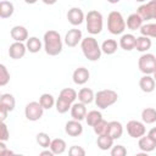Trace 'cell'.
<instances>
[{
  "label": "cell",
  "instance_id": "9",
  "mask_svg": "<svg viewBox=\"0 0 156 156\" xmlns=\"http://www.w3.org/2000/svg\"><path fill=\"white\" fill-rule=\"evenodd\" d=\"M127 133L130 138H135V139H140L141 136L145 135L146 133V128L145 124L140 121H135L132 119L127 123Z\"/></svg>",
  "mask_w": 156,
  "mask_h": 156
},
{
  "label": "cell",
  "instance_id": "40",
  "mask_svg": "<svg viewBox=\"0 0 156 156\" xmlns=\"http://www.w3.org/2000/svg\"><path fill=\"white\" fill-rule=\"evenodd\" d=\"M68 156H85V150L79 145H73L68 149Z\"/></svg>",
  "mask_w": 156,
  "mask_h": 156
},
{
  "label": "cell",
  "instance_id": "20",
  "mask_svg": "<svg viewBox=\"0 0 156 156\" xmlns=\"http://www.w3.org/2000/svg\"><path fill=\"white\" fill-rule=\"evenodd\" d=\"M138 146L143 152H151L156 149V143L146 134L144 136H141L138 141Z\"/></svg>",
  "mask_w": 156,
  "mask_h": 156
},
{
  "label": "cell",
  "instance_id": "7",
  "mask_svg": "<svg viewBox=\"0 0 156 156\" xmlns=\"http://www.w3.org/2000/svg\"><path fill=\"white\" fill-rule=\"evenodd\" d=\"M43 113H44V108L37 101H30L24 107V116L28 121H32V122L39 121L43 117Z\"/></svg>",
  "mask_w": 156,
  "mask_h": 156
},
{
  "label": "cell",
  "instance_id": "37",
  "mask_svg": "<svg viewBox=\"0 0 156 156\" xmlns=\"http://www.w3.org/2000/svg\"><path fill=\"white\" fill-rule=\"evenodd\" d=\"M93 129H94V133L98 136L105 135V134H107V130H108V122L105 121V119H101L96 126L93 127Z\"/></svg>",
  "mask_w": 156,
  "mask_h": 156
},
{
  "label": "cell",
  "instance_id": "33",
  "mask_svg": "<svg viewBox=\"0 0 156 156\" xmlns=\"http://www.w3.org/2000/svg\"><path fill=\"white\" fill-rule=\"evenodd\" d=\"M101 119H104V118H102V115H101V112L98 111V110H91V111H89V112L87 113V117H85V121H87L88 126H90V127L96 126Z\"/></svg>",
  "mask_w": 156,
  "mask_h": 156
},
{
  "label": "cell",
  "instance_id": "30",
  "mask_svg": "<svg viewBox=\"0 0 156 156\" xmlns=\"http://www.w3.org/2000/svg\"><path fill=\"white\" fill-rule=\"evenodd\" d=\"M26 46H27V50L29 52L37 54L41 50V41L37 37H30V38H28V40L26 43Z\"/></svg>",
  "mask_w": 156,
  "mask_h": 156
},
{
  "label": "cell",
  "instance_id": "21",
  "mask_svg": "<svg viewBox=\"0 0 156 156\" xmlns=\"http://www.w3.org/2000/svg\"><path fill=\"white\" fill-rule=\"evenodd\" d=\"M78 100L84 105H89L95 100V94L90 88H82L78 91Z\"/></svg>",
  "mask_w": 156,
  "mask_h": 156
},
{
  "label": "cell",
  "instance_id": "1",
  "mask_svg": "<svg viewBox=\"0 0 156 156\" xmlns=\"http://www.w3.org/2000/svg\"><path fill=\"white\" fill-rule=\"evenodd\" d=\"M44 50L49 56H57L62 51V39L58 32L54 29H49L44 33Z\"/></svg>",
  "mask_w": 156,
  "mask_h": 156
},
{
  "label": "cell",
  "instance_id": "15",
  "mask_svg": "<svg viewBox=\"0 0 156 156\" xmlns=\"http://www.w3.org/2000/svg\"><path fill=\"white\" fill-rule=\"evenodd\" d=\"M71 116H72V118L73 119H76V121H83V119H85V117H87V107H85V105L84 104H82V102H74L73 105H72V107H71Z\"/></svg>",
  "mask_w": 156,
  "mask_h": 156
},
{
  "label": "cell",
  "instance_id": "24",
  "mask_svg": "<svg viewBox=\"0 0 156 156\" xmlns=\"http://www.w3.org/2000/svg\"><path fill=\"white\" fill-rule=\"evenodd\" d=\"M55 155H61L66 151L67 149V144L63 139L61 138H56V139H52L51 140V144H50V147H49Z\"/></svg>",
  "mask_w": 156,
  "mask_h": 156
},
{
  "label": "cell",
  "instance_id": "28",
  "mask_svg": "<svg viewBox=\"0 0 156 156\" xmlns=\"http://www.w3.org/2000/svg\"><path fill=\"white\" fill-rule=\"evenodd\" d=\"M13 11H15V7H13V4L10 2V1H0V17L1 18H9L13 15Z\"/></svg>",
  "mask_w": 156,
  "mask_h": 156
},
{
  "label": "cell",
  "instance_id": "19",
  "mask_svg": "<svg viewBox=\"0 0 156 156\" xmlns=\"http://www.w3.org/2000/svg\"><path fill=\"white\" fill-rule=\"evenodd\" d=\"M123 134V126L121 122L118 121H111L108 122V130H107V135H110L113 140L119 139Z\"/></svg>",
  "mask_w": 156,
  "mask_h": 156
},
{
  "label": "cell",
  "instance_id": "25",
  "mask_svg": "<svg viewBox=\"0 0 156 156\" xmlns=\"http://www.w3.org/2000/svg\"><path fill=\"white\" fill-rule=\"evenodd\" d=\"M113 141H115V140H113L110 135L105 134V135H100V136H98L96 145H98V147H99L100 150L106 151V150H111V149H112V146H113Z\"/></svg>",
  "mask_w": 156,
  "mask_h": 156
},
{
  "label": "cell",
  "instance_id": "8",
  "mask_svg": "<svg viewBox=\"0 0 156 156\" xmlns=\"http://www.w3.org/2000/svg\"><path fill=\"white\" fill-rule=\"evenodd\" d=\"M136 13L143 18V21L156 20V0H151L140 5L136 10Z\"/></svg>",
  "mask_w": 156,
  "mask_h": 156
},
{
  "label": "cell",
  "instance_id": "22",
  "mask_svg": "<svg viewBox=\"0 0 156 156\" xmlns=\"http://www.w3.org/2000/svg\"><path fill=\"white\" fill-rule=\"evenodd\" d=\"M143 18L135 12V13H130L128 17H127V22H126V26L128 27V29L130 30H136V29H140L141 26H143Z\"/></svg>",
  "mask_w": 156,
  "mask_h": 156
},
{
  "label": "cell",
  "instance_id": "27",
  "mask_svg": "<svg viewBox=\"0 0 156 156\" xmlns=\"http://www.w3.org/2000/svg\"><path fill=\"white\" fill-rule=\"evenodd\" d=\"M152 43H151V39L147 38V37H144V35H140L136 38V43H135V49L139 51V52H146L150 48H151Z\"/></svg>",
  "mask_w": 156,
  "mask_h": 156
},
{
  "label": "cell",
  "instance_id": "46",
  "mask_svg": "<svg viewBox=\"0 0 156 156\" xmlns=\"http://www.w3.org/2000/svg\"><path fill=\"white\" fill-rule=\"evenodd\" d=\"M0 156H16V154H15L12 150H7L6 152H4V154L0 155Z\"/></svg>",
  "mask_w": 156,
  "mask_h": 156
},
{
  "label": "cell",
  "instance_id": "5",
  "mask_svg": "<svg viewBox=\"0 0 156 156\" xmlns=\"http://www.w3.org/2000/svg\"><path fill=\"white\" fill-rule=\"evenodd\" d=\"M107 29L111 34H122L126 29V21L119 11H111L107 16Z\"/></svg>",
  "mask_w": 156,
  "mask_h": 156
},
{
  "label": "cell",
  "instance_id": "26",
  "mask_svg": "<svg viewBox=\"0 0 156 156\" xmlns=\"http://www.w3.org/2000/svg\"><path fill=\"white\" fill-rule=\"evenodd\" d=\"M141 121L145 124H152L156 122V108L146 107L141 111Z\"/></svg>",
  "mask_w": 156,
  "mask_h": 156
},
{
  "label": "cell",
  "instance_id": "6",
  "mask_svg": "<svg viewBox=\"0 0 156 156\" xmlns=\"http://www.w3.org/2000/svg\"><path fill=\"white\" fill-rule=\"evenodd\" d=\"M139 71L146 76H151L156 71V56L154 54L145 52L138 60Z\"/></svg>",
  "mask_w": 156,
  "mask_h": 156
},
{
  "label": "cell",
  "instance_id": "34",
  "mask_svg": "<svg viewBox=\"0 0 156 156\" xmlns=\"http://www.w3.org/2000/svg\"><path fill=\"white\" fill-rule=\"evenodd\" d=\"M140 34L147 38H156V22L155 23H146L143 24L141 28L139 29Z\"/></svg>",
  "mask_w": 156,
  "mask_h": 156
},
{
  "label": "cell",
  "instance_id": "43",
  "mask_svg": "<svg viewBox=\"0 0 156 156\" xmlns=\"http://www.w3.org/2000/svg\"><path fill=\"white\" fill-rule=\"evenodd\" d=\"M147 135L156 143V127H154V128H151L150 130H149V133H147Z\"/></svg>",
  "mask_w": 156,
  "mask_h": 156
},
{
  "label": "cell",
  "instance_id": "2",
  "mask_svg": "<svg viewBox=\"0 0 156 156\" xmlns=\"http://www.w3.org/2000/svg\"><path fill=\"white\" fill-rule=\"evenodd\" d=\"M80 49L85 58H88L89 61H98L101 57V46L94 37L83 38L80 43Z\"/></svg>",
  "mask_w": 156,
  "mask_h": 156
},
{
  "label": "cell",
  "instance_id": "38",
  "mask_svg": "<svg viewBox=\"0 0 156 156\" xmlns=\"http://www.w3.org/2000/svg\"><path fill=\"white\" fill-rule=\"evenodd\" d=\"M10 82V72L7 71L5 65H0V85L5 87Z\"/></svg>",
  "mask_w": 156,
  "mask_h": 156
},
{
  "label": "cell",
  "instance_id": "23",
  "mask_svg": "<svg viewBox=\"0 0 156 156\" xmlns=\"http://www.w3.org/2000/svg\"><path fill=\"white\" fill-rule=\"evenodd\" d=\"M0 106H4L9 110V112H12L15 110V106H16V100H15V96L10 93H5V94H1L0 96Z\"/></svg>",
  "mask_w": 156,
  "mask_h": 156
},
{
  "label": "cell",
  "instance_id": "31",
  "mask_svg": "<svg viewBox=\"0 0 156 156\" xmlns=\"http://www.w3.org/2000/svg\"><path fill=\"white\" fill-rule=\"evenodd\" d=\"M61 99H63V100H66L67 102H69V104H74V101H76V99L78 98V94H77V91L74 90V89H72V88H65V89H62L61 91H60V95H58Z\"/></svg>",
  "mask_w": 156,
  "mask_h": 156
},
{
  "label": "cell",
  "instance_id": "47",
  "mask_svg": "<svg viewBox=\"0 0 156 156\" xmlns=\"http://www.w3.org/2000/svg\"><path fill=\"white\" fill-rule=\"evenodd\" d=\"M134 156H149V154H147V152H143V151H141V152H138V154H135Z\"/></svg>",
  "mask_w": 156,
  "mask_h": 156
},
{
  "label": "cell",
  "instance_id": "14",
  "mask_svg": "<svg viewBox=\"0 0 156 156\" xmlns=\"http://www.w3.org/2000/svg\"><path fill=\"white\" fill-rule=\"evenodd\" d=\"M65 132L69 136H79L83 133V126L79 121L71 119L65 124Z\"/></svg>",
  "mask_w": 156,
  "mask_h": 156
},
{
  "label": "cell",
  "instance_id": "49",
  "mask_svg": "<svg viewBox=\"0 0 156 156\" xmlns=\"http://www.w3.org/2000/svg\"><path fill=\"white\" fill-rule=\"evenodd\" d=\"M16 156H24V155H22V154H16Z\"/></svg>",
  "mask_w": 156,
  "mask_h": 156
},
{
  "label": "cell",
  "instance_id": "48",
  "mask_svg": "<svg viewBox=\"0 0 156 156\" xmlns=\"http://www.w3.org/2000/svg\"><path fill=\"white\" fill-rule=\"evenodd\" d=\"M154 79H155V82H156V71H155V73H154Z\"/></svg>",
  "mask_w": 156,
  "mask_h": 156
},
{
  "label": "cell",
  "instance_id": "32",
  "mask_svg": "<svg viewBox=\"0 0 156 156\" xmlns=\"http://www.w3.org/2000/svg\"><path fill=\"white\" fill-rule=\"evenodd\" d=\"M39 104L41 105V107H43L44 110H50V108L56 104V100H55V98H54L51 94L44 93V94H41L40 98H39Z\"/></svg>",
  "mask_w": 156,
  "mask_h": 156
},
{
  "label": "cell",
  "instance_id": "42",
  "mask_svg": "<svg viewBox=\"0 0 156 156\" xmlns=\"http://www.w3.org/2000/svg\"><path fill=\"white\" fill-rule=\"evenodd\" d=\"M7 115H9V110L6 107H4V106H0V121L1 122H5Z\"/></svg>",
  "mask_w": 156,
  "mask_h": 156
},
{
  "label": "cell",
  "instance_id": "3",
  "mask_svg": "<svg viewBox=\"0 0 156 156\" xmlns=\"http://www.w3.org/2000/svg\"><path fill=\"white\" fill-rule=\"evenodd\" d=\"M118 94L112 89H102L95 94V105L100 110H105L117 102Z\"/></svg>",
  "mask_w": 156,
  "mask_h": 156
},
{
  "label": "cell",
  "instance_id": "18",
  "mask_svg": "<svg viewBox=\"0 0 156 156\" xmlns=\"http://www.w3.org/2000/svg\"><path fill=\"white\" fill-rule=\"evenodd\" d=\"M155 85H156V82L151 76L144 74L139 80V88L144 93H152L155 90Z\"/></svg>",
  "mask_w": 156,
  "mask_h": 156
},
{
  "label": "cell",
  "instance_id": "41",
  "mask_svg": "<svg viewBox=\"0 0 156 156\" xmlns=\"http://www.w3.org/2000/svg\"><path fill=\"white\" fill-rule=\"evenodd\" d=\"M9 136H10V133H9V129H7V126L5 124V122H1V135H0V141H6L9 140Z\"/></svg>",
  "mask_w": 156,
  "mask_h": 156
},
{
  "label": "cell",
  "instance_id": "16",
  "mask_svg": "<svg viewBox=\"0 0 156 156\" xmlns=\"http://www.w3.org/2000/svg\"><path fill=\"white\" fill-rule=\"evenodd\" d=\"M11 38L17 43H23L24 40H28V30L23 26H15L10 30Z\"/></svg>",
  "mask_w": 156,
  "mask_h": 156
},
{
  "label": "cell",
  "instance_id": "45",
  "mask_svg": "<svg viewBox=\"0 0 156 156\" xmlns=\"http://www.w3.org/2000/svg\"><path fill=\"white\" fill-rule=\"evenodd\" d=\"M9 149L6 147V144L4 141H0V155H2L4 152H6Z\"/></svg>",
  "mask_w": 156,
  "mask_h": 156
},
{
  "label": "cell",
  "instance_id": "39",
  "mask_svg": "<svg viewBox=\"0 0 156 156\" xmlns=\"http://www.w3.org/2000/svg\"><path fill=\"white\" fill-rule=\"evenodd\" d=\"M110 154L111 156H127V149L123 145H113Z\"/></svg>",
  "mask_w": 156,
  "mask_h": 156
},
{
  "label": "cell",
  "instance_id": "11",
  "mask_svg": "<svg viewBox=\"0 0 156 156\" xmlns=\"http://www.w3.org/2000/svg\"><path fill=\"white\" fill-rule=\"evenodd\" d=\"M67 20L72 26H79L85 20L84 12L79 7H72L67 12Z\"/></svg>",
  "mask_w": 156,
  "mask_h": 156
},
{
  "label": "cell",
  "instance_id": "4",
  "mask_svg": "<svg viewBox=\"0 0 156 156\" xmlns=\"http://www.w3.org/2000/svg\"><path fill=\"white\" fill-rule=\"evenodd\" d=\"M85 23H87V30L95 35L101 33L102 27H104V18L102 15L98 10H91L87 13L85 16Z\"/></svg>",
  "mask_w": 156,
  "mask_h": 156
},
{
  "label": "cell",
  "instance_id": "13",
  "mask_svg": "<svg viewBox=\"0 0 156 156\" xmlns=\"http://www.w3.org/2000/svg\"><path fill=\"white\" fill-rule=\"evenodd\" d=\"M89 77H90V73H89L88 68H85V67H78V68H76L73 71V74H72V79H73L74 84H77V85L85 84L89 80Z\"/></svg>",
  "mask_w": 156,
  "mask_h": 156
},
{
  "label": "cell",
  "instance_id": "17",
  "mask_svg": "<svg viewBox=\"0 0 156 156\" xmlns=\"http://www.w3.org/2000/svg\"><path fill=\"white\" fill-rule=\"evenodd\" d=\"M135 43H136V38L130 33L123 34L119 39V46L126 51H132L133 49H135Z\"/></svg>",
  "mask_w": 156,
  "mask_h": 156
},
{
  "label": "cell",
  "instance_id": "29",
  "mask_svg": "<svg viewBox=\"0 0 156 156\" xmlns=\"http://www.w3.org/2000/svg\"><path fill=\"white\" fill-rule=\"evenodd\" d=\"M118 44L115 39H106L104 40V43L101 44V51L106 55H112L117 51Z\"/></svg>",
  "mask_w": 156,
  "mask_h": 156
},
{
  "label": "cell",
  "instance_id": "10",
  "mask_svg": "<svg viewBox=\"0 0 156 156\" xmlns=\"http://www.w3.org/2000/svg\"><path fill=\"white\" fill-rule=\"evenodd\" d=\"M83 40V35H82V30L78 28H72L69 29L66 35H65V44L69 48H74L77 46L79 43H82Z\"/></svg>",
  "mask_w": 156,
  "mask_h": 156
},
{
  "label": "cell",
  "instance_id": "44",
  "mask_svg": "<svg viewBox=\"0 0 156 156\" xmlns=\"http://www.w3.org/2000/svg\"><path fill=\"white\" fill-rule=\"evenodd\" d=\"M39 156H55V154H54L51 150H43V151L39 154Z\"/></svg>",
  "mask_w": 156,
  "mask_h": 156
},
{
  "label": "cell",
  "instance_id": "12",
  "mask_svg": "<svg viewBox=\"0 0 156 156\" xmlns=\"http://www.w3.org/2000/svg\"><path fill=\"white\" fill-rule=\"evenodd\" d=\"M27 51V46L23 43H12L9 48V56L13 60H20L26 55Z\"/></svg>",
  "mask_w": 156,
  "mask_h": 156
},
{
  "label": "cell",
  "instance_id": "35",
  "mask_svg": "<svg viewBox=\"0 0 156 156\" xmlns=\"http://www.w3.org/2000/svg\"><path fill=\"white\" fill-rule=\"evenodd\" d=\"M55 106H56V111H57L58 113H66V112H68V110H71L72 104L67 102L66 100H63V99H61V98L58 96V98L56 99Z\"/></svg>",
  "mask_w": 156,
  "mask_h": 156
},
{
  "label": "cell",
  "instance_id": "36",
  "mask_svg": "<svg viewBox=\"0 0 156 156\" xmlns=\"http://www.w3.org/2000/svg\"><path fill=\"white\" fill-rule=\"evenodd\" d=\"M37 143L39 144V146H41L43 149H48L50 147V144H51V139L49 136V134L44 133V132H40L37 134Z\"/></svg>",
  "mask_w": 156,
  "mask_h": 156
}]
</instances>
